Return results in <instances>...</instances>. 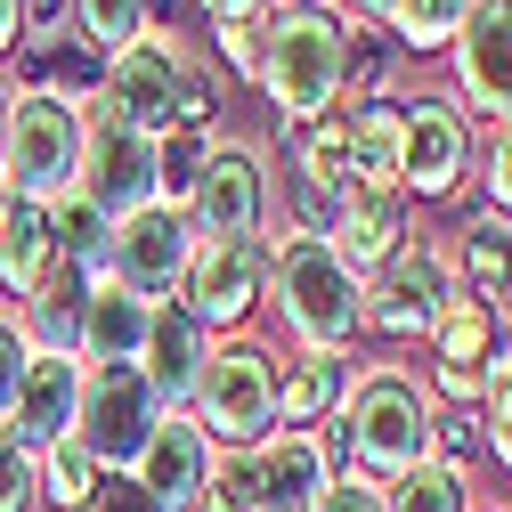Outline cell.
Returning <instances> with one entry per match:
<instances>
[{
  "mask_svg": "<svg viewBox=\"0 0 512 512\" xmlns=\"http://www.w3.org/2000/svg\"><path fill=\"white\" fill-rule=\"evenodd\" d=\"M0 220H9V187H0Z\"/></svg>",
  "mask_w": 512,
  "mask_h": 512,
  "instance_id": "51",
  "label": "cell"
},
{
  "mask_svg": "<svg viewBox=\"0 0 512 512\" xmlns=\"http://www.w3.org/2000/svg\"><path fill=\"white\" fill-rule=\"evenodd\" d=\"M277 17H301V9H342V0H269Z\"/></svg>",
  "mask_w": 512,
  "mask_h": 512,
  "instance_id": "48",
  "label": "cell"
},
{
  "mask_svg": "<svg viewBox=\"0 0 512 512\" xmlns=\"http://www.w3.org/2000/svg\"><path fill=\"white\" fill-rule=\"evenodd\" d=\"M342 9H350V17H366V25H382V17L399 9V0H342Z\"/></svg>",
  "mask_w": 512,
  "mask_h": 512,
  "instance_id": "47",
  "label": "cell"
},
{
  "mask_svg": "<svg viewBox=\"0 0 512 512\" xmlns=\"http://www.w3.org/2000/svg\"><path fill=\"white\" fill-rule=\"evenodd\" d=\"M285 147H293V179H309V187H350V106H326L317 122H301Z\"/></svg>",
  "mask_w": 512,
  "mask_h": 512,
  "instance_id": "28",
  "label": "cell"
},
{
  "mask_svg": "<svg viewBox=\"0 0 512 512\" xmlns=\"http://www.w3.org/2000/svg\"><path fill=\"white\" fill-rule=\"evenodd\" d=\"M74 196L106 220H131L147 204H163V139L131 131L114 114H82V171H74Z\"/></svg>",
  "mask_w": 512,
  "mask_h": 512,
  "instance_id": "7",
  "label": "cell"
},
{
  "mask_svg": "<svg viewBox=\"0 0 512 512\" xmlns=\"http://www.w3.org/2000/svg\"><path fill=\"white\" fill-rule=\"evenodd\" d=\"M212 49L236 82H261V49H269V17H220L212 25Z\"/></svg>",
  "mask_w": 512,
  "mask_h": 512,
  "instance_id": "36",
  "label": "cell"
},
{
  "mask_svg": "<svg viewBox=\"0 0 512 512\" xmlns=\"http://www.w3.org/2000/svg\"><path fill=\"white\" fill-rule=\"evenodd\" d=\"M285 204H293V236H334L342 187H309V179H293V187H285Z\"/></svg>",
  "mask_w": 512,
  "mask_h": 512,
  "instance_id": "41",
  "label": "cell"
},
{
  "mask_svg": "<svg viewBox=\"0 0 512 512\" xmlns=\"http://www.w3.org/2000/svg\"><path fill=\"white\" fill-rule=\"evenodd\" d=\"M431 456L456 464V472H472V456H480V415H472V407H439V423H431Z\"/></svg>",
  "mask_w": 512,
  "mask_h": 512,
  "instance_id": "38",
  "label": "cell"
},
{
  "mask_svg": "<svg viewBox=\"0 0 512 512\" xmlns=\"http://www.w3.org/2000/svg\"><path fill=\"white\" fill-rule=\"evenodd\" d=\"M25 366H33V342H25L17 317L0 309V431H9V415H17V382H25Z\"/></svg>",
  "mask_w": 512,
  "mask_h": 512,
  "instance_id": "40",
  "label": "cell"
},
{
  "mask_svg": "<svg viewBox=\"0 0 512 512\" xmlns=\"http://www.w3.org/2000/svg\"><path fill=\"white\" fill-rule=\"evenodd\" d=\"M277 374H285V358L269 342L220 334L212 358H204V374H196V399H187L196 431L212 447H261L277 431Z\"/></svg>",
  "mask_w": 512,
  "mask_h": 512,
  "instance_id": "4",
  "label": "cell"
},
{
  "mask_svg": "<svg viewBox=\"0 0 512 512\" xmlns=\"http://www.w3.org/2000/svg\"><path fill=\"white\" fill-rule=\"evenodd\" d=\"M317 512H382V480H366V472H342V480H334V496L317 504Z\"/></svg>",
  "mask_w": 512,
  "mask_h": 512,
  "instance_id": "44",
  "label": "cell"
},
{
  "mask_svg": "<svg viewBox=\"0 0 512 512\" xmlns=\"http://www.w3.org/2000/svg\"><path fill=\"white\" fill-rule=\"evenodd\" d=\"M212 456H220V447L196 431V415H163V423L147 431V447H139L131 480H139L163 512H187V504L212 488Z\"/></svg>",
  "mask_w": 512,
  "mask_h": 512,
  "instance_id": "18",
  "label": "cell"
},
{
  "mask_svg": "<svg viewBox=\"0 0 512 512\" xmlns=\"http://www.w3.org/2000/svg\"><path fill=\"white\" fill-rule=\"evenodd\" d=\"M41 66H49V98H66V106H98V82H106V57L82 41V33H66V41H41Z\"/></svg>",
  "mask_w": 512,
  "mask_h": 512,
  "instance_id": "33",
  "label": "cell"
},
{
  "mask_svg": "<svg viewBox=\"0 0 512 512\" xmlns=\"http://www.w3.org/2000/svg\"><path fill=\"white\" fill-rule=\"evenodd\" d=\"M447 261H456V285H464V293H480V301L504 309V293H512V220H496V212L472 204Z\"/></svg>",
  "mask_w": 512,
  "mask_h": 512,
  "instance_id": "26",
  "label": "cell"
},
{
  "mask_svg": "<svg viewBox=\"0 0 512 512\" xmlns=\"http://www.w3.org/2000/svg\"><path fill=\"white\" fill-rule=\"evenodd\" d=\"M399 147H407V98L374 90L350 106V187H399Z\"/></svg>",
  "mask_w": 512,
  "mask_h": 512,
  "instance_id": "22",
  "label": "cell"
},
{
  "mask_svg": "<svg viewBox=\"0 0 512 512\" xmlns=\"http://www.w3.org/2000/svg\"><path fill=\"white\" fill-rule=\"evenodd\" d=\"M269 301V236H236V244H196L187 261V285H179V309L220 342V334H244V317Z\"/></svg>",
  "mask_w": 512,
  "mask_h": 512,
  "instance_id": "12",
  "label": "cell"
},
{
  "mask_svg": "<svg viewBox=\"0 0 512 512\" xmlns=\"http://www.w3.org/2000/svg\"><path fill=\"white\" fill-rule=\"evenodd\" d=\"M196 9L220 25V17H269V0H196Z\"/></svg>",
  "mask_w": 512,
  "mask_h": 512,
  "instance_id": "46",
  "label": "cell"
},
{
  "mask_svg": "<svg viewBox=\"0 0 512 512\" xmlns=\"http://www.w3.org/2000/svg\"><path fill=\"white\" fill-rule=\"evenodd\" d=\"M472 9H480V0H399L382 25H391V49H399V57H439L447 41L464 33Z\"/></svg>",
  "mask_w": 512,
  "mask_h": 512,
  "instance_id": "29",
  "label": "cell"
},
{
  "mask_svg": "<svg viewBox=\"0 0 512 512\" xmlns=\"http://www.w3.org/2000/svg\"><path fill=\"white\" fill-rule=\"evenodd\" d=\"M33 464H41V504H57V512H82V504L106 488V464L90 456V447H82L74 431L57 439V447H41Z\"/></svg>",
  "mask_w": 512,
  "mask_h": 512,
  "instance_id": "30",
  "label": "cell"
},
{
  "mask_svg": "<svg viewBox=\"0 0 512 512\" xmlns=\"http://www.w3.org/2000/svg\"><path fill=\"white\" fill-rule=\"evenodd\" d=\"M187 261H196V228H187V212L179 204H147L131 220H114L106 285H122L131 301H179Z\"/></svg>",
  "mask_w": 512,
  "mask_h": 512,
  "instance_id": "11",
  "label": "cell"
},
{
  "mask_svg": "<svg viewBox=\"0 0 512 512\" xmlns=\"http://www.w3.org/2000/svg\"><path fill=\"white\" fill-rule=\"evenodd\" d=\"M204 358H212V334H204L179 301H155V309H147V342H139V374L155 382V399H163L171 415H187Z\"/></svg>",
  "mask_w": 512,
  "mask_h": 512,
  "instance_id": "20",
  "label": "cell"
},
{
  "mask_svg": "<svg viewBox=\"0 0 512 512\" xmlns=\"http://www.w3.org/2000/svg\"><path fill=\"white\" fill-rule=\"evenodd\" d=\"M179 66H187V57L171 49V33H147L131 49H114L90 114H114V122H131V131L163 139L171 131V98H179Z\"/></svg>",
  "mask_w": 512,
  "mask_h": 512,
  "instance_id": "15",
  "label": "cell"
},
{
  "mask_svg": "<svg viewBox=\"0 0 512 512\" xmlns=\"http://www.w3.org/2000/svg\"><path fill=\"white\" fill-rule=\"evenodd\" d=\"M244 464H252V512H317L342 480L326 431H285V423L261 447H244Z\"/></svg>",
  "mask_w": 512,
  "mask_h": 512,
  "instance_id": "14",
  "label": "cell"
},
{
  "mask_svg": "<svg viewBox=\"0 0 512 512\" xmlns=\"http://www.w3.org/2000/svg\"><path fill=\"white\" fill-rule=\"evenodd\" d=\"M163 415H171V407L155 399V382H147L139 366H90V374H82L74 439L90 447L106 472H131V464H139V447H147V431H155Z\"/></svg>",
  "mask_w": 512,
  "mask_h": 512,
  "instance_id": "10",
  "label": "cell"
},
{
  "mask_svg": "<svg viewBox=\"0 0 512 512\" xmlns=\"http://www.w3.org/2000/svg\"><path fill=\"white\" fill-rule=\"evenodd\" d=\"M358 25L366 17H350V9H301V17L269 9V49H261V82H252V90L277 106V131L285 139L301 131V122H317L326 106H342Z\"/></svg>",
  "mask_w": 512,
  "mask_h": 512,
  "instance_id": "2",
  "label": "cell"
},
{
  "mask_svg": "<svg viewBox=\"0 0 512 512\" xmlns=\"http://www.w3.org/2000/svg\"><path fill=\"white\" fill-rule=\"evenodd\" d=\"M74 33H82L98 57H114V49L147 41L155 25H147V0H74Z\"/></svg>",
  "mask_w": 512,
  "mask_h": 512,
  "instance_id": "35",
  "label": "cell"
},
{
  "mask_svg": "<svg viewBox=\"0 0 512 512\" xmlns=\"http://www.w3.org/2000/svg\"><path fill=\"white\" fill-rule=\"evenodd\" d=\"M17 49H25V9L0 0V57H17Z\"/></svg>",
  "mask_w": 512,
  "mask_h": 512,
  "instance_id": "45",
  "label": "cell"
},
{
  "mask_svg": "<svg viewBox=\"0 0 512 512\" xmlns=\"http://www.w3.org/2000/svg\"><path fill=\"white\" fill-rule=\"evenodd\" d=\"M82 358H49V350H33V366H25V382H17V415H9V439L25 447V456H41V447H57L74 431V415H82Z\"/></svg>",
  "mask_w": 512,
  "mask_h": 512,
  "instance_id": "19",
  "label": "cell"
},
{
  "mask_svg": "<svg viewBox=\"0 0 512 512\" xmlns=\"http://www.w3.org/2000/svg\"><path fill=\"white\" fill-rule=\"evenodd\" d=\"M49 277H57L49 204H17V196H9V220H0V293H9V301H33Z\"/></svg>",
  "mask_w": 512,
  "mask_h": 512,
  "instance_id": "23",
  "label": "cell"
},
{
  "mask_svg": "<svg viewBox=\"0 0 512 512\" xmlns=\"http://www.w3.org/2000/svg\"><path fill=\"white\" fill-rule=\"evenodd\" d=\"M0 155H9V90H0Z\"/></svg>",
  "mask_w": 512,
  "mask_h": 512,
  "instance_id": "50",
  "label": "cell"
},
{
  "mask_svg": "<svg viewBox=\"0 0 512 512\" xmlns=\"http://www.w3.org/2000/svg\"><path fill=\"white\" fill-rule=\"evenodd\" d=\"M25 9V41H66L74 33V0H17Z\"/></svg>",
  "mask_w": 512,
  "mask_h": 512,
  "instance_id": "43",
  "label": "cell"
},
{
  "mask_svg": "<svg viewBox=\"0 0 512 512\" xmlns=\"http://www.w3.org/2000/svg\"><path fill=\"white\" fill-rule=\"evenodd\" d=\"M187 512H236V504H228L220 488H204V496H196V504H187Z\"/></svg>",
  "mask_w": 512,
  "mask_h": 512,
  "instance_id": "49",
  "label": "cell"
},
{
  "mask_svg": "<svg viewBox=\"0 0 512 512\" xmlns=\"http://www.w3.org/2000/svg\"><path fill=\"white\" fill-rule=\"evenodd\" d=\"M49 228H57V261L66 269H90V277H106V244H114V220L106 212H90L74 187L49 204Z\"/></svg>",
  "mask_w": 512,
  "mask_h": 512,
  "instance_id": "31",
  "label": "cell"
},
{
  "mask_svg": "<svg viewBox=\"0 0 512 512\" xmlns=\"http://www.w3.org/2000/svg\"><path fill=\"white\" fill-rule=\"evenodd\" d=\"M447 74L472 114L512 122V0H480L464 17V33L447 41Z\"/></svg>",
  "mask_w": 512,
  "mask_h": 512,
  "instance_id": "16",
  "label": "cell"
},
{
  "mask_svg": "<svg viewBox=\"0 0 512 512\" xmlns=\"http://www.w3.org/2000/svg\"><path fill=\"white\" fill-rule=\"evenodd\" d=\"M423 342H431V399L439 407H480V374L504 342V309L456 285V301L439 309V326Z\"/></svg>",
  "mask_w": 512,
  "mask_h": 512,
  "instance_id": "13",
  "label": "cell"
},
{
  "mask_svg": "<svg viewBox=\"0 0 512 512\" xmlns=\"http://www.w3.org/2000/svg\"><path fill=\"white\" fill-rule=\"evenodd\" d=\"M431 423H439L431 382H415L399 366H358L342 415L326 423V447H334L342 472L399 480L407 464H431Z\"/></svg>",
  "mask_w": 512,
  "mask_h": 512,
  "instance_id": "1",
  "label": "cell"
},
{
  "mask_svg": "<svg viewBox=\"0 0 512 512\" xmlns=\"http://www.w3.org/2000/svg\"><path fill=\"white\" fill-rule=\"evenodd\" d=\"M447 301H456V261L415 236L407 252H391V261L366 277V334L374 342H423Z\"/></svg>",
  "mask_w": 512,
  "mask_h": 512,
  "instance_id": "9",
  "label": "cell"
},
{
  "mask_svg": "<svg viewBox=\"0 0 512 512\" xmlns=\"http://www.w3.org/2000/svg\"><path fill=\"white\" fill-rule=\"evenodd\" d=\"M423 228H415V204L399 196V187H342V212H334V252L358 269V277H374L391 252H407Z\"/></svg>",
  "mask_w": 512,
  "mask_h": 512,
  "instance_id": "17",
  "label": "cell"
},
{
  "mask_svg": "<svg viewBox=\"0 0 512 512\" xmlns=\"http://www.w3.org/2000/svg\"><path fill=\"white\" fill-rule=\"evenodd\" d=\"M480 212L512 220V122L488 131V155H480Z\"/></svg>",
  "mask_w": 512,
  "mask_h": 512,
  "instance_id": "37",
  "label": "cell"
},
{
  "mask_svg": "<svg viewBox=\"0 0 512 512\" xmlns=\"http://www.w3.org/2000/svg\"><path fill=\"white\" fill-rule=\"evenodd\" d=\"M220 106H228V82L187 57V66H179V98H171V131H179V139H212V131H220ZM171 131H163V139H171Z\"/></svg>",
  "mask_w": 512,
  "mask_h": 512,
  "instance_id": "34",
  "label": "cell"
},
{
  "mask_svg": "<svg viewBox=\"0 0 512 512\" xmlns=\"http://www.w3.org/2000/svg\"><path fill=\"white\" fill-rule=\"evenodd\" d=\"M472 512H504V504H472Z\"/></svg>",
  "mask_w": 512,
  "mask_h": 512,
  "instance_id": "52",
  "label": "cell"
},
{
  "mask_svg": "<svg viewBox=\"0 0 512 512\" xmlns=\"http://www.w3.org/2000/svg\"><path fill=\"white\" fill-rule=\"evenodd\" d=\"M147 309L155 301H131L122 285H90L82 301V366H139V342H147Z\"/></svg>",
  "mask_w": 512,
  "mask_h": 512,
  "instance_id": "25",
  "label": "cell"
},
{
  "mask_svg": "<svg viewBox=\"0 0 512 512\" xmlns=\"http://www.w3.org/2000/svg\"><path fill=\"white\" fill-rule=\"evenodd\" d=\"M269 301L293 350H350L366 334V277L342 261L326 236H277L269 244Z\"/></svg>",
  "mask_w": 512,
  "mask_h": 512,
  "instance_id": "3",
  "label": "cell"
},
{
  "mask_svg": "<svg viewBox=\"0 0 512 512\" xmlns=\"http://www.w3.org/2000/svg\"><path fill=\"white\" fill-rule=\"evenodd\" d=\"M350 382H358L350 350H301V358H285V374H277V423L285 431H326L342 415V399H350Z\"/></svg>",
  "mask_w": 512,
  "mask_h": 512,
  "instance_id": "21",
  "label": "cell"
},
{
  "mask_svg": "<svg viewBox=\"0 0 512 512\" xmlns=\"http://www.w3.org/2000/svg\"><path fill=\"white\" fill-rule=\"evenodd\" d=\"M179 212H187V228H196V244L261 236V228H269V163H261V147H244V139H204Z\"/></svg>",
  "mask_w": 512,
  "mask_h": 512,
  "instance_id": "6",
  "label": "cell"
},
{
  "mask_svg": "<svg viewBox=\"0 0 512 512\" xmlns=\"http://www.w3.org/2000/svg\"><path fill=\"white\" fill-rule=\"evenodd\" d=\"M33 504H41V464L0 431V512H33Z\"/></svg>",
  "mask_w": 512,
  "mask_h": 512,
  "instance_id": "39",
  "label": "cell"
},
{
  "mask_svg": "<svg viewBox=\"0 0 512 512\" xmlns=\"http://www.w3.org/2000/svg\"><path fill=\"white\" fill-rule=\"evenodd\" d=\"M472 179V114L447 90H407V147H399V196L447 204Z\"/></svg>",
  "mask_w": 512,
  "mask_h": 512,
  "instance_id": "8",
  "label": "cell"
},
{
  "mask_svg": "<svg viewBox=\"0 0 512 512\" xmlns=\"http://www.w3.org/2000/svg\"><path fill=\"white\" fill-rule=\"evenodd\" d=\"M82 512H163V504H155V496H147V488H139L131 472H106V488H98V496H90Z\"/></svg>",
  "mask_w": 512,
  "mask_h": 512,
  "instance_id": "42",
  "label": "cell"
},
{
  "mask_svg": "<svg viewBox=\"0 0 512 512\" xmlns=\"http://www.w3.org/2000/svg\"><path fill=\"white\" fill-rule=\"evenodd\" d=\"M90 269H66L57 261V277L33 293V301H17V326H25V342L33 350H49V358H82V301H90Z\"/></svg>",
  "mask_w": 512,
  "mask_h": 512,
  "instance_id": "24",
  "label": "cell"
},
{
  "mask_svg": "<svg viewBox=\"0 0 512 512\" xmlns=\"http://www.w3.org/2000/svg\"><path fill=\"white\" fill-rule=\"evenodd\" d=\"M480 447H488V464L496 472H512V334L496 342V358H488V374H480Z\"/></svg>",
  "mask_w": 512,
  "mask_h": 512,
  "instance_id": "32",
  "label": "cell"
},
{
  "mask_svg": "<svg viewBox=\"0 0 512 512\" xmlns=\"http://www.w3.org/2000/svg\"><path fill=\"white\" fill-rule=\"evenodd\" d=\"M82 171V106L66 98H9V155H0V187L17 204H57Z\"/></svg>",
  "mask_w": 512,
  "mask_h": 512,
  "instance_id": "5",
  "label": "cell"
},
{
  "mask_svg": "<svg viewBox=\"0 0 512 512\" xmlns=\"http://www.w3.org/2000/svg\"><path fill=\"white\" fill-rule=\"evenodd\" d=\"M480 504V488H472V472H456V464H407L399 480H382V512H472Z\"/></svg>",
  "mask_w": 512,
  "mask_h": 512,
  "instance_id": "27",
  "label": "cell"
}]
</instances>
